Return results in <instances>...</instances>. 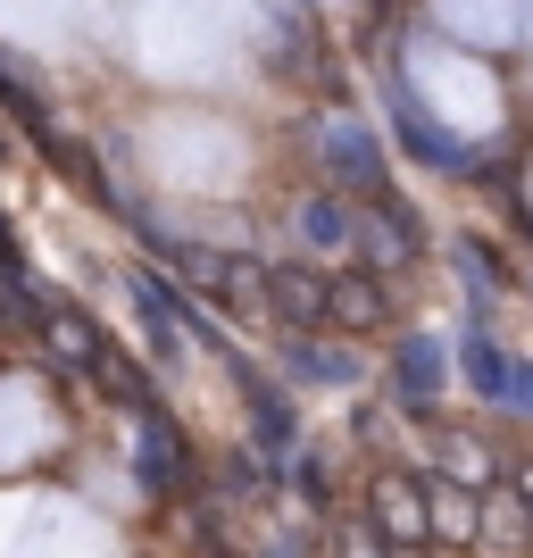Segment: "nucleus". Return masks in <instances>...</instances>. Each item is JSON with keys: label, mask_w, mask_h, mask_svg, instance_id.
Segmentation results:
<instances>
[{"label": "nucleus", "mask_w": 533, "mask_h": 558, "mask_svg": "<svg viewBox=\"0 0 533 558\" xmlns=\"http://www.w3.org/2000/svg\"><path fill=\"white\" fill-rule=\"evenodd\" d=\"M34 434H43V409H34V392H9V384H0V466L25 459V450H34Z\"/></svg>", "instance_id": "3"}, {"label": "nucleus", "mask_w": 533, "mask_h": 558, "mask_svg": "<svg viewBox=\"0 0 533 558\" xmlns=\"http://www.w3.org/2000/svg\"><path fill=\"white\" fill-rule=\"evenodd\" d=\"M75 17H84V0H0V34H17V43H68Z\"/></svg>", "instance_id": "2"}, {"label": "nucleus", "mask_w": 533, "mask_h": 558, "mask_svg": "<svg viewBox=\"0 0 533 558\" xmlns=\"http://www.w3.org/2000/svg\"><path fill=\"white\" fill-rule=\"evenodd\" d=\"M467 375H475V392H484V400H509V350H500V342L475 333V342H467Z\"/></svg>", "instance_id": "4"}, {"label": "nucleus", "mask_w": 533, "mask_h": 558, "mask_svg": "<svg viewBox=\"0 0 533 558\" xmlns=\"http://www.w3.org/2000/svg\"><path fill=\"white\" fill-rule=\"evenodd\" d=\"M9 558H109V542L93 534V517H75L68 500H34L9 542Z\"/></svg>", "instance_id": "1"}]
</instances>
